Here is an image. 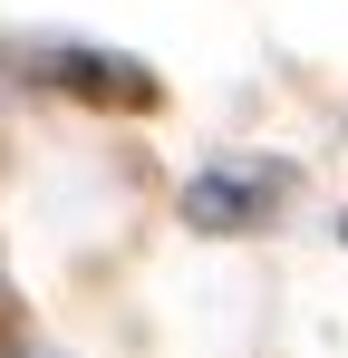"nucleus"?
<instances>
[{"label":"nucleus","instance_id":"nucleus-1","mask_svg":"<svg viewBox=\"0 0 348 358\" xmlns=\"http://www.w3.org/2000/svg\"><path fill=\"white\" fill-rule=\"evenodd\" d=\"M271 184L281 175H223V165H213V175L184 184V223H194V233H252V223H271V203H261Z\"/></svg>","mask_w":348,"mask_h":358}]
</instances>
